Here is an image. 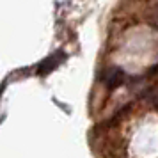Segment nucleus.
Masks as SVG:
<instances>
[{"instance_id": "f257e3e1", "label": "nucleus", "mask_w": 158, "mask_h": 158, "mask_svg": "<svg viewBox=\"0 0 158 158\" xmlns=\"http://www.w3.org/2000/svg\"><path fill=\"white\" fill-rule=\"evenodd\" d=\"M103 80L107 82L108 85H119L123 80H124V73L121 71V69H117V68H110V69H107L105 71V75H103Z\"/></svg>"}, {"instance_id": "7ed1b4c3", "label": "nucleus", "mask_w": 158, "mask_h": 158, "mask_svg": "<svg viewBox=\"0 0 158 158\" xmlns=\"http://www.w3.org/2000/svg\"><path fill=\"white\" fill-rule=\"evenodd\" d=\"M149 20H151V25H153L155 29H158V4H156V9L153 11V15L149 16Z\"/></svg>"}, {"instance_id": "f03ea898", "label": "nucleus", "mask_w": 158, "mask_h": 158, "mask_svg": "<svg viewBox=\"0 0 158 158\" xmlns=\"http://www.w3.org/2000/svg\"><path fill=\"white\" fill-rule=\"evenodd\" d=\"M59 64V59H57V55H53V57H50V59H46L43 64H41V73H48L52 69V68H55V66Z\"/></svg>"}]
</instances>
